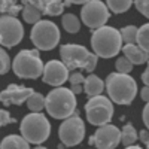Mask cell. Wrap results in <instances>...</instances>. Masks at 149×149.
Instances as JSON below:
<instances>
[{"label": "cell", "instance_id": "e575fe53", "mask_svg": "<svg viewBox=\"0 0 149 149\" xmlns=\"http://www.w3.org/2000/svg\"><path fill=\"white\" fill-rule=\"evenodd\" d=\"M70 91L76 95V94H81V93H84V86L82 85H72L70 86Z\"/></svg>", "mask_w": 149, "mask_h": 149}, {"label": "cell", "instance_id": "3957f363", "mask_svg": "<svg viewBox=\"0 0 149 149\" xmlns=\"http://www.w3.org/2000/svg\"><path fill=\"white\" fill-rule=\"evenodd\" d=\"M93 54L97 58H112L116 57L122 48L119 30L110 26H104L94 30L91 36Z\"/></svg>", "mask_w": 149, "mask_h": 149}, {"label": "cell", "instance_id": "4fadbf2b", "mask_svg": "<svg viewBox=\"0 0 149 149\" xmlns=\"http://www.w3.org/2000/svg\"><path fill=\"white\" fill-rule=\"evenodd\" d=\"M69 79V70L67 67L58 60H51L46 64H43L42 72V81L51 86H61Z\"/></svg>", "mask_w": 149, "mask_h": 149}, {"label": "cell", "instance_id": "7c38bea8", "mask_svg": "<svg viewBox=\"0 0 149 149\" xmlns=\"http://www.w3.org/2000/svg\"><path fill=\"white\" fill-rule=\"evenodd\" d=\"M90 146H95V149H116L121 143V131L116 125L106 124L98 127L88 140Z\"/></svg>", "mask_w": 149, "mask_h": 149}, {"label": "cell", "instance_id": "f35d334b", "mask_svg": "<svg viewBox=\"0 0 149 149\" xmlns=\"http://www.w3.org/2000/svg\"><path fill=\"white\" fill-rule=\"evenodd\" d=\"M0 127H2V125H0Z\"/></svg>", "mask_w": 149, "mask_h": 149}, {"label": "cell", "instance_id": "4316f807", "mask_svg": "<svg viewBox=\"0 0 149 149\" xmlns=\"http://www.w3.org/2000/svg\"><path fill=\"white\" fill-rule=\"evenodd\" d=\"M10 66H12V61L9 58V54L5 51L2 46H0V74L8 73Z\"/></svg>", "mask_w": 149, "mask_h": 149}, {"label": "cell", "instance_id": "6da1fadb", "mask_svg": "<svg viewBox=\"0 0 149 149\" xmlns=\"http://www.w3.org/2000/svg\"><path fill=\"white\" fill-rule=\"evenodd\" d=\"M104 86L109 94L107 98L116 104H131L137 95V82L130 74H121L116 72L110 73L104 81Z\"/></svg>", "mask_w": 149, "mask_h": 149}, {"label": "cell", "instance_id": "8d00e7d4", "mask_svg": "<svg viewBox=\"0 0 149 149\" xmlns=\"http://www.w3.org/2000/svg\"><path fill=\"white\" fill-rule=\"evenodd\" d=\"M125 149H142L140 146H136V145H133V146H128V148H125Z\"/></svg>", "mask_w": 149, "mask_h": 149}, {"label": "cell", "instance_id": "484cf974", "mask_svg": "<svg viewBox=\"0 0 149 149\" xmlns=\"http://www.w3.org/2000/svg\"><path fill=\"white\" fill-rule=\"evenodd\" d=\"M115 69H116V73H121V74H130V72L133 70V64L125 58V57H119L115 63Z\"/></svg>", "mask_w": 149, "mask_h": 149}, {"label": "cell", "instance_id": "2e32d148", "mask_svg": "<svg viewBox=\"0 0 149 149\" xmlns=\"http://www.w3.org/2000/svg\"><path fill=\"white\" fill-rule=\"evenodd\" d=\"M121 51H122L124 57H125L133 66L134 64H145L148 61V52L143 51V49L140 46H137L136 43H133V45H122Z\"/></svg>", "mask_w": 149, "mask_h": 149}, {"label": "cell", "instance_id": "7402d4cb", "mask_svg": "<svg viewBox=\"0 0 149 149\" xmlns=\"http://www.w3.org/2000/svg\"><path fill=\"white\" fill-rule=\"evenodd\" d=\"M27 107L31 110V113H40V110L45 107V95L40 93H33L27 98Z\"/></svg>", "mask_w": 149, "mask_h": 149}, {"label": "cell", "instance_id": "83f0119b", "mask_svg": "<svg viewBox=\"0 0 149 149\" xmlns=\"http://www.w3.org/2000/svg\"><path fill=\"white\" fill-rule=\"evenodd\" d=\"M17 119L14 116H10V113L5 109H0V125H8V124H15Z\"/></svg>", "mask_w": 149, "mask_h": 149}, {"label": "cell", "instance_id": "7a4b0ae2", "mask_svg": "<svg viewBox=\"0 0 149 149\" xmlns=\"http://www.w3.org/2000/svg\"><path fill=\"white\" fill-rule=\"evenodd\" d=\"M60 57L61 63H63L67 70L78 72V69L85 70L88 73H93V70L97 67L98 58L90 52L88 49L82 45L76 43H66L60 48Z\"/></svg>", "mask_w": 149, "mask_h": 149}, {"label": "cell", "instance_id": "ba28073f", "mask_svg": "<svg viewBox=\"0 0 149 149\" xmlns=\"http://www.w3.org/2000/svg\"><path fill=\"white\" fill-rule=\"evenodd\" d=\"M85 113L90 124L95 127H102L110 124L113 116V103L104 95L91 97L85 104Z\"/></svg>", "mask_w": 149, "mask_h": 149}, {"label": "cell", "instance_id": "74e56055", "mask_svg": "<svg viewBox=\"0 0 149 149\" xmlns=\"http://www.w3.org/2000/svg\"><path fill=\"white\" fill-rule=\"evenodd\" d=\"M33 149H46V148H45V146H40V145H39V146H36V148H33Z\"/></svg>", "mask_w": 149, "mask_h": 149}, {"label": "cell", "instance_id": "44dd1931", "mask_svg": "<svg viewBox=\"0 0 149 149\" xmlns=\"http://www.w3.org/2000/svg\"><path fill=\"white\" fill-rule=\"evenodd\" d=\"M61 22H63V27L67 33L70 34H76L81 30V21L74 14H66L61 18Z\"/></svg>", "mask_w": 149, "mask_h": 149}, {"label": "cell", "instance_id": "5bb4252c", "mask_svg": "<svg viewBox=\"0 0 149 149\" xmlns=\"http://www.w3.org/2000/svg\"><path fill=\"white\" fill-rule=\"evenodd\" d=\"M33 93H34L33 88H29V86H24V85L10 84L3 91H0V103L5 106H9V104L19 106L22 103H26L27 98Z\"/></svg>", "mask_w": 149, "mask_h": 149}, {"label": "cell", "instance_id": "277c9868", "mask_svg": "<svg viewBox=\"0 0 149 149\" xmlns=\"http://www.w3.org/2000/svg\"><path fill=\"white\" fill-rule=\"evenodd\" d=\"M45 109L55 119H67L76 112V97L69 88L58 86L45 97Z\"/></svg>", "mask_w": 149, "mask_h": 149}, {"label": "cell", "instance_id": "8992f818", "mask_svg": "<svg viewBox=\"0 0 149 149\" xmlns=\"http://www.w3.org/2000/svg\"><path fill=\"white\" fill-rule=\"evenodd\" d=\"M10 69L21 79H37L42 76L43 61L37 49H22L15 55Z\"/></svg>", "mask_w": 149, "mask_h": 149}, {"label": "cell", "instance_id": "d6a6232c", "mask_svg": "<svg viewBox=\"0 0 149 149\" xmlns=\"http://www.w3.org/2000/svg\"><path fill=\"white\" fill-rule=\"evenodd\" d=\"M142 119H143L145 127L148 128V125H149V106H148V104L143 107V112H142Z\"/></svg>", "mask_w": 149, "mask_h": 149}, {"label": "cell", "instance_id": "e0dca14e", "mask_svg": "<svg viewBox=\"0 0 149 149\" xmlns=\"http://www.w3.org/2000/svg\"><path fill=\"white\" fill-rule=\"evenodd\" d=\"M82 86H84V93L90 98L91 97H97V95H102V93L104 90V81L100 79L97 74L90 73L88 76L85 78Z\"/></svg>", "mask_w": 149, "mask_h": 149}, {"label": "cell", "instance_id": "d6986e66", "mask_svg": "<svg viewBox=\"0 0 149 149\" xmlns=\"http://www.w3.org/2000/svg\"><path fill=\"white\" fill-rule=\"evenodd\" d=\"M64 12V5L60 0H46L42 6V14L48 17H57Z\"/></svg>", "mask_w": 149, "mask_h": 149}, {"label": "cell", "instance_id": "4dcf8cb0", "mask_svg": "<svg viewBox=\"0 0 149 149\" xmlns=\"http://www.w3.org/2000/svg\"><path fill=\"white\" fill-rule=\"evenodd\" d=\"M17 2L14 0H0V14L2 15H9V10L10 8L14 6Z\"/></svg>", "mask_w": 149, "mask_h": 149}, {"label": "cell", "instance_id": "ffe728a7", "mask_svg": "<svg viewBox=\"0 0 149 149\" xmlns=\"http://www.w3.org/2000/svg\"><path fill=\"white\" fill-rule=\"evenodd\" d=\"M121 131V143L128 148V146H133L136 142H137V131H136V128L133 127V124H127V125H124Z\"/></svg>", "mask_w": 149, "mask_h": 149}, {"label": "cell", "instance_id": "f1b7e54d", "mask_svg": "<svg viewBox=\"0 0 149 149\" xmlns=\"http://www.w3.org/2000/svg\"><path fill=\"white\" fill-rule=\"evenodd\" d=\"M70 85H84V81H85V76L81 73V72H72L69 74V79Z\"/></svg>", "mask_w": 149, "mask_h": 149}, {"label": "cell", "instance_id": "5b68a950", "mask_svg": "<svg viewBox=\"0 0 149 149\" xmlns=\"http://www.w3.org/2000/svg\"><path fill=\"white\" fill-rule=\"evenodd\" d=\"M21 137L29 145H42L51 134V124L43 113H29L21 121Z\"/></svg>", "mask_w": 149, "mask_h": 149}, {"label": "cell", "instance_id": "d590c367", "mask_svg": "<svg viewBox=\"0 0 149 149\" xmlns=\"http://www.w3.org/2000/svg\"><path fill=\"white\" fill-rule=\"evenodd\" d=\"M142 82L145 84V86H148V84H149V70L148 69L142 73Z\"/></svg>", "mask_w": 149, "mask_h": 149}, {"label": "cell", "instance_id": "d4e9b609", "mask_svg": "<svg viewBox=\"0 0 149 149\" xmlns=\"http://www.w3.org/2000/svg\"><path fill=\"white\" fill-rule=\"evenodd\" d=\"M136 34H137V27L136 26H125L119 30V36L122 43L125 45H133L136 43Z\"/></svg>", "mask_w": 149, "mask_h": 149}, {"label": "cell", "instance_id": "1f68e13d", "mask_svg": "<svg viewBox=\"0 0 149 149\" xmlns=\"http://www.w3.org/2000/svg\"><path fill=\"white\" fill-rule=\"evenodd\" d=\"M137 139H140L142 143L145 146H148V143H149V131H148V128L140 130V133H137Z\"/></svg>", "mask_w": 149, "mask_h": 149}, {"label": "cell", "instance_id": "836d02e7", "mask_svg": "<svg viewBox=\"0 0 149 149\" xmlns=\"http://www.w3.org/2000/svg\"><path fill=\"white\" fill-rule=\"evenodd\" d=\"M140 97H142V100H143L145 103H148V98H149V88H148V86H143V88H142Z\"/></svg>", "mask_w": 149, "mask_h": 149}, {"label": "cell", "instance_id": "f546056e", "mask_svg": "<svg viewBox=\"0 0 149 149\" xmlns=\"http://www.w3.org/2000/svg\"><path fill=\"white\" fill-rule=\"evenodd\" d=\"M134 6L137 8V10L140 12V14L143 15V17H149V2L148 0H137V2H134Z\"/></svg>", "mask_w": 149, "mask_h": 149}, {"label": "cell", "instance_id": "30bf717a", "mask_svg": "<svg viewBox=\"0 0 149 149\" xmlns=\"http://www.w3.org/2000/svg\"><path fill=\"white\" fill-rule=\"evenodd\" d=\"M109 18H110V12L107 10L106 5L100 0H91V2H85V5H82L81 19L91 30L104 27Z\"/></svg>", "mask_w": 149, "mask_h": 149}, {"label": "cell", "instance_id": "ac0fdd59", "mask_svg": "<svg viewBox=\"0 0 149 149\" xmlns=\"http://www.w3.org/2000/svg\"><path fill=\"white\" fill-rule=\"evenodd\" d=\"M0 149H30V145L18 134H9L2 140Z\"/></svg>", "mask_w": 149, "mask_h": 149}, {"label": "cell", "instance_id": "9c48e42d", "mask_svg": "<svg viewBox=\"0 0 149 149\" xmlns=\"http://www.w3.org/2000/svg\"><path fill=\"white\" fill-rule=\"evenodd\" d=\"M58 137L61 140V145H64L67 148L76 146L84 140L85 122L81 119L78 112H74L70 118H67L61 122V125L58 128Z\"/></svg>", "mask_w": 149, "mask_h": 149}, {"label": "cell", "instance_id": "52a82bcc", "mask_svg": "<svg viewBox=\"0 0 149 149\" xmlns=\"http://www.w3.org/2000/svg\"><path fill=\"white\" fill-rule=\"evenodd\" d=\"M30 39L37 51H51L58 45L61 34L54 21L40 19L33 26L30 31Z\"/></svg>", "mask_w": 149, "mask_h": 149}, {"label": "cell", "instance_id": "cb8c5ba5", "mask_svg": "<svg viewBox=\"0 0 149 149\" xmlns=\"http://www.w3.org/2000/svg\"><path fill=\"white\" fill-rule=\"evenodd\" d=\"M136 45L140 46L143 51L148 52L149 48V26L143 24L140 29H137V34H136Z\"/></svg>", "mask_w": 149, "mask_h": 149}, {"label": "cell", "instance_id": "9a60e30c", "mask_svg": "<svg viewBox=\"0 0 149 149\" xmlns=\"http://www.w3.org/2000/svg\"><path fill=\"white\" fill-rule=\"evenodd\" d=\"M22 9H21V14H22V19L26 21L27 24H34L39 22L42 19V6L43 2L42 0H34V2H30V0H24L21 3Z\"/></svg>", "mask_w": 149, "mask_h": 149}, {"label": "cell", "instance_id": "8fae6325", "mask_svg": "<svg viewBox=\"0 0 149 149\" xmlns=\"http://www.w3.org/2000/svg\"><path fill=\"white\" fill-rule=\"evenodd\" d=\"M24 37V27L18 18L2 15L0 17V46L14 48Z\"/></svg>", "mask_w": 149, "mask_h": 149}, {"label": "cell", "instance_id": "603a6c76", "mask_svg": "<svg viewBox=\"0 0 149 149\" xmlns=\"http://www.w3.org/2000/svg\"><path fill=\"white\" fill-rule=\"evenodd\" d=\"M104 5H106L109 12H113V14H124V12H127L131 8L133 2L131 0H107Z\"/></svg>", "mask_w": 149, "mask_h": 149}]
</instances>
